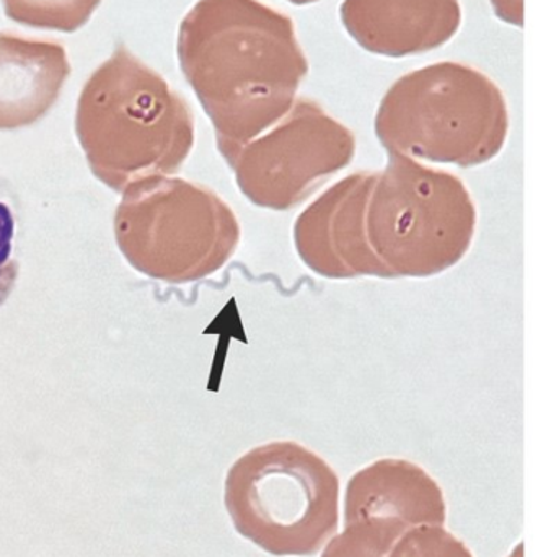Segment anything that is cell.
Returning a JSON list of instances; mask_svg holds the SVG:
<instances>
[{"label": "cell", "instance_id": "obj_1", "mask_svg": "<svg viewBox=\"0 0 556 557\" xmlns=\"http://www.w3.org/2000/svg\"><path fill=\"white\" fill-rule=\"evenodd\" d=\"M176 54L219 152L283 120L309 74L293 18L260 0H198L180 23Z\"/></svg>", "mask_w": 556, "mask_h": 557}, {"label": "cell", "instance_id": "obj_2", "mask_svg": "<svg viewBox=\"0 0 556 557\" xmlns=\"http://www.w3.org/2000/svg\"><path fill=\"white\" fill-rule=\"evenodd\" d=\"M75 136L91 175L121 193L178 172L196 140L186 98L123 45L85 82Z\"/></svg>", "mask_w": 556, "mask_h": 557}, {"label": "cell", "instance_id": "obj_3", "mask_svg": "<svg viewBox=\"0 0 556 557\" xmlns=\"http://www.w3.org/2000/svg\"><path fill=\"white\" fill-rule=\"evenodd\" d=\"M374 133L387 156L473 169L505 149L508 103L479 69L434 62L391 85L375 111Z\"/></svg>", "mask_w": 556, "mask_h": 557}, {"label": "cell", "instance_id": "obj_4", "mask_svg": "<svg viewBox=\"0 0 556 557\" xmlns=\"http://www.w3.org/2000/svg\"><path fill=\"white\" fill-rule=\"evenodd\" d=\"M369 244L392 278H430L469 255L479 209L469 186L447 170L388 156L369 195Z\"/></svg>", "mask_w": 556, "mask_h": 557}, {"label": "cell", "instance_id": "obj_5", "mask_svg": "<svg viewBox=\"0 0 556 557\" xmlns=\"http://www.w3.org/2000/svg\"><path fill=\"white\" fill-rule=\"evenodd\" d=\"M118 250L143 276L183 285L219 273L237 253L234 209L208 186L178 176L144 180L121 193Z\"/></svg>", "mask_w": 556, "mask_h": 557}, {"label": "cell", "instance_id": "obj_6", "mask_svg": "<svg viewBox=\"0 0 556 557\" xmlns=\"http://www.w3.org/2000/svg\"><path fill=\"white\" fill-rule=\"evenodd\" d=\"M224 500L238 535L273 556L317 555L338 530V476L297 442L242 455L225 478Z\"/></svg>", "mask_w": 556, "mask_h": 557}, {"label": "cell", "instance_id": "obj_7", "mask_svg": "<svg viewBox=\"0 0 556 557\" xmlns=\"http://www.w3.org/2000/svg\"><path fill=\"white\" fill-rule=\"evenodd\" d=\"M219 153L251 205L283 212L306 202L351 165L356 136L317 101L297 98L273 127Z\"/></svg>", "mask_w": 556, "mask_h": 557}, {"label": "cell", "instance_id": "obj_8", "mask_svg": "<svg viewBox=\"0 0 556 557\" xmlns=\"http://www.w3.org/2000/svg\"><path fill=\"white\" fill-rule=\"evenodd\" d=\"M374 176L372 172L345 176L294 222L297 257L317 276L330 281L392 278L369 244L366 215Z\"/></svg>", "mask_w": 556, "mask_h": 557}, {"label": "cell", "instance_id": "obj_9", "mask_svg": "<svg viewBox=\"0 0 556 557\" xmlns=\"http://www.w3.org/2000/svg\"><path fill=\"white\" fill-rule=\"evenodd\" d=\"M339 20L353 41L382 58L443 48L459 33L460 0H343Z\"/></svg>", "mask_w": 556, "mask_h": 557}, {"label": "cell", "instance_id": "obj_10", "mask_svg": "<svg viewBox=\"0 0 556 557\" xmlns=\"http://www.w3.org/2000/svg\"><path fill=\"white\" fill-rule=\"evenodd\" d=\"M372 523L398 536L421 525L446 523L440 484L418 465L382 458L353 474L345 494V525Z\"/></svg>", "mask_w": 556, "mask_h": 557}, {"label": "cell", "instance_id": "obj_11", "mask_svg": "<svg viewBox=\"0 0 556 557\" xmlns=\"http://www.w3.org/2000/svg\"><path fill=\"white\" fill-rule=\"evenodd\" d=\"M71 74L58 41L0 32V131L33 126L54 107Z\"/></svg>", "mask_w": 556, "mask_h": 557}, {"label": "cell", "instance_id": "obj_12", "mask_svg": "<svg viewBox=\"0 0 556 557\" xmlns=\"http://www.w3.org/2000/svg\"><path fill=\"white\" fill-rule=\"evenodd\" d=\"M5 15L20 25L74 33L87 25L101 0H2Z\"/></svg>", "mask_w": 556, "mask_h": 557}, {"label": "cell", "instance_id": "obj_13", "mask_svg": "<svg viewBox=\"0 0 556 557\" xmlns=\"http://www.w3.org/2000/svg\"><path fill=\"white\" fill-rule=\"evenodd\" d=\"M398 539L397 533L385 527L351 523L330 539L322 557H387Z\"/></svg>", "mask_w": 556, "mask_h": 557}, {"label": "cell", "instance_id": "obj_14", "mask_svg": "<svg viewBox=\"0 0 556 557\" xmlns=\"http://www.w3.org/2000/svg\"><path fill=\"white\" fill-rule=\"evenodd\" d=\"M387 557H473L469 546L443 525H421L400 536Z\"/></svg>", "mask_w": 556, "mask_h": 557}, {"label": "cell", "instance_id": "obj_15", "mask_svg": "<svg viewBox=\"0 0 556 557\" xmlns=\"http://www.w3.org/2000/svg\"><path fill=\"white\" fill-rule=\"evenodd\" d=\"M16 232L18 215L13 208L12 195L0 185V308L9 300L20 276Z\"/></svg>", "mask_w": 556, "mask_h": 557}, {"label": "cell", "instance_id": "obj_16", "mask_svg": "<svg viewBox=\"0 0 556 557\" xmlns=\"http://www.w3.org/2000/svg\"><path fill=\"white\" fill-rule=\"evenodd\" d=\"M490 3H492L493 12L503 23L522 28L524 25V0H490Z\"/></svg>", "mask_w": 556, "mask_h": 557}, {"label": "cell", "instance_id": "obj_17", "mask_svg": "<svg viewBox=\"0 0 556 557\" xmlns=\"http://www.w3.org/2000/svg\"><path fill=\"white\" fill-rule=\"evenodd\" d=\"M509 557H524V545L522 543H519L518 546H516L515 549H512L511 555Z\"/></svg>", "mask_w": 556, "mask_h": 557}, {"label": "cell", "instance_id": "obj_18", "mask_svg": "<svg viewBox=\"0 0 556 557\" xmlns=\"http://www.w3.org/2000/svg\"><path fill=\"white\" fill-rule=\"evenodd\" d=\"M289 3H294V5H310V3L320 2V0H287Z\"/></svg>", "mask_w": 556, "mask_h": 557}]
</instances>
